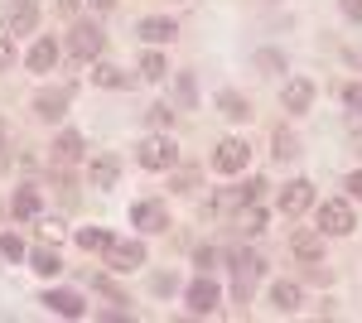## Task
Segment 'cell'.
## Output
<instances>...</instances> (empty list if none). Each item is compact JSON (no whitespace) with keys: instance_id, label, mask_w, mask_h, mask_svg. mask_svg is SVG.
<instances>
[{"instance_id":"74e56055","label":"cell","mask_w":362,"mask_h":323,"mask_svg":"<svg viewBox=\"0 0 362 323\" xmlns=\"http://www.w3.org/2000/svg\"><path fill=\"white\" fill-rule=\"evenodd\" d=\"M0 150H5V121H0Z\"/></svg>"},{"instance_id":"83f0119b","label":"cell","mask_w":362,"mask_h":323,"mask_svg":"<svg viewBox=\"0 0 362 323\" xmlns=\"http://www.w3.org/2000/svg\"><path fill=\"white\" fill-rule=\"evenodd\" d=\"M261 227H266V213L261 208H247L242 213V232H261Z\"/></svg>"},{"instance_id":"3957f363","label":"cell","mask_w":362,"mask_h":323,"mask_svg":"<svg viewBox=\"0 0 362 323\" xmlns=\"http://www.w3.org/2000/svg\"><path fill=\"white\" fill-rule=\"evenodd\" d=\"M261 256H237V266H232V295H237V304H247L251 290H256V280H261Z\"/></svg>"},{"instance_id":"9a60e30c","label":"cell","mask_w":362,"mask_h":323,"mask_svg":"<svg viewBox=\"0 0 362 323\" xmlns=\"http://www.w3.org/2000/svg\"><path fill=\"white\" fill-rule=\"evenodd\" d=\"M266 189V184H261V179H251L247 189H223L218 193V198H213V203H218V208H251V203H256V193Z\"/></svg>"},{"instance_id":"4fadbf2b","label":"cell","mask_w":362,"mask_h":323,"mask_svg":"<svg viewBox=\"0 0 362 323\" xmlns=\"http://www.w3.org/2000/svg\"><path fill=\"white\" fill-rule=\"evenodd\" d=\"M290 246H295V256H300V261H319V256H324V232H314V227H300Z\"/></svg>"},{"instance_id":"603a6c76","label":"cell","mask_w":362,"mask_h":323,"mask_svg":"<svg viewBox=\"0 0 362 323\" xmlns=\"http://www.w3.org/2000/svg\"><path fill=\"white\" fill-rule=\"evenodd\" d=\"M29 261H34V270H39V275H58V270H63L58 251H49V246H39V251H34Z\"/></svg>"},{"instance_id":"cb8c5ba5","label":"cell","mask_w":362,"mask_h":323,"mask_svg":"<svg viewBox=\"0 0 362 323\" xmlns=\"http://www.w3.org/2000/svg\"><path fill=\"white\" fill-rule=\"evenodd\" d=\"M107 242H112V237H107L102 227H83V232H78V246H83V251H107Z\"/></svg>"},{"instance_id":"8fae6325","label":"cell","mask_w":362,"mask_h":323,"mask_svg":"<svg viewBox=\"0 0 362 323\" xmlns=\"http://www.w3.org/2000/svg\"><path fill=\"white\" fill-rule=\"evenodd\" d=\"M68 97H73L68 87H54V92H39V97H34V111H39L44 121H58V116L68 111Z\"/></svg>"},{"instance_id":"5b68a950","label":"cell","mask_w":362,"mask_h":323,"mask_svg":"<svg viewBox=\"0 0 362 323\" xmlns=\"http://www.w3.org/2000/svg\"><path fill=\"white\" fill-rule=\"evenodd\" d=\"M309 203H314V184H309V179H295V184L280 189V213L285 217H300Z\"/></svg>"},{"instance_id":"ac0fdd59","label":"cell","mask_w":362,"mask_h":323,"mask_svg":"<svg viewBox=\"0 0 362 323\" xmlns=\"http://www.w3.org/2000/svg\"><path fill=\"white\" fill-rule=\"evenodd\" d=\"M78 155H83V135H78V131H63V135L54 140V160H58V164H73Z\"/></svg>"},{"instance_id":"ffe728a7","label":"cell","mask_w":362,"mask_h":323,"mask_svg":"<svg viewBox=\"0 0 362 323\" xmlns=\"http://www.w3.org/2000/svg\"><path fill=\"white\" fill-rule=\"evenodd\" d=\"M116 160H92V169H87V179H92V189H112L116 184Z\"/></svg>"},{"instance_id":"9c48e42d","label":"cell","mask_w":362,"mask_h":323,"mask_svg":"<svg viewBox=\"0 0 362 323\" xmlns=\"http://www.w3.org/2000/svg\"><path fill=\"white\" fill-rule=\"evenodd\" d=\"M34 25H39L34 0H10V10H5V29H10V34H29Z\"/></svg>"},{"instance_id":"4316f807","label":"cell","mask_w":362,"mask_h":323,"mask_svg":"<svg viewBox=\"0 0 362 323\" xmlns=\"http://www.w3.org/2000/svg\"><path fill=\"white\" fill-rule=\"evenodd\" d=\"M300 150H295V135H285V131H276V160H295Z\"/></svg>"},{"instance_id":"8d00e7d4","label":"cell","mask_w":362,"mask_h":323,"mask_svg":"<svg viewBox=\"0 0 362 323\" xmlns=\"http://www.w3.org/2000/svg\"><path fill=\"white\" fill-rule=\"evenodd\" d=\"M92 5H97V10H112V5H116V0H92Z\"/></svg>"},{"instance_id":"e0dca14e","label":"cell","mask_w":362,"mask_h":323,"mask_svg":"<svg viewBox=\"0 0 362 323\" xmlns=\"http://www.w3.org/2000/svg\"><path fill=\"white\" fill-rule=\"evenodd\" d=\"M271 304H276L280 314H295V309H300V285H295V280H280V285H271Z\"/></svg>"},{"instance_id":"ba28073f","label":"cell","mask_w":362,"mask_h":323,"mask_svg":"<svg viewBox=\"0 0 362 323\" xmlns=\"http://www.w3.org/2000/svg\"><path fill=\"white\" fill-rule=\"evenodd\" d=\"M189 309H194V314H213V309H218V285H213L208 275H198L194 285H189Z\"/></svg>"},{"instance_id":"1f68e13d","label":"cell","mask_w":362,"mask_h":323,"mask_svg":"<svg viewBox=\"0 0 362 323\" xmlns=\"http://www.w3.org/2000/svg\"><path fill=\"white\" fill-rule=\"evenodd\" d=\"M338 10H343V20L362 25V0H338Z\"/></svg>"},{"instance_id":"f546056e","label":"cell","mask_w":362,"mask_h":323,"mask_svg":"<svg viewBox=\"0 0 362 323\" xmlns=\"http://www.w3.org/2000/svg\"><path fill=\"white\" fill-rule=\"evenodd\" d=\"M256 68H266V73H280V68H285V58L266 49V54H256Z\"/></svg>"},{"instance_id":"d4e9b609","label":"cell","mask_w":362,"mask_h":323,"mask_svg":"<svg viewBox=\"0 0 362 323\" xmlns=\"http://www.w3.org/2000/svg\"><path fill=\"white\" fill-rule=\"evenodd\" d=\"M15 217H39V193H34V189L15 193Z\"/></svg>"},{"instance_id":"e575fe53","label":"cell","mask_w":362,"mask_h":323,"mask_svg":"<svg viewBox=\"0 0 362 323\" xmlns=\"http://www.w3.org/2000/svg\"><path fill=\"white\" fill-rule=\"evenodd\" d=\"M343 189H348V198H362V174H348V184H343Z\"/></svg>"},{"instance_id":"7a4b0ae2","label":"cell","mask_w":362,"mask_h":323,"mask_svg":"<svg viewBox=\"0 0 362 323\" xmlns=\"http://www.w3.org/2000/svg\"><path fill=\"white\" fill-rule=\"evenodd\" d=\"M319 232H329V237H348V232H353V208H348L343 198L319 203Z\"/></svg>"},{"instance_id":"836d02e7","label":"cell","mask_w":362,"mask_h":323,"mask_svg":"<svg viewBox=\"0 0 362 323\" xmlns=\"http://www.w3.org/2000/svg\"><path fill=\"white\" fill-rule=\"evenodd\" d=\"M10 63H15V39L0 34V68H10Z\"/></svg>"},{"instance_id":"2e32d148","label":"cell","mask_w":362,"mask_h":323,"mask_svg":"<svg viewBox=\"0 0 362 323\" xmlns=\"http://www.w3.org/2000/svg\"><path fill=\"white\" fill-rule=\"evenodd\" d=\"M25 63L34 68V73H49V68L58 63V44H54V39H39V44L29 49V58H25Z\"/></svg>"},{"instance_id":"7c38bea8","label":"cell","mask_w":362,"mask_h":323,"mask_svg":"<svg viewBox=\"0 0 362 323\" xmlns=\"http://www.w3.org/2000/svg\"><path fill=\"white\" fill-rule=\"evenodd\" d=\"M165 222H169L165 203H136V208H131V227H145V232H160Z\"/></svg>"},{"instance_id":"484cf974","label":"cell","mask_w":362,"mask_h":323,"mask_svg":"<svg viewBox=\"0 0 362 323\" xmlns=\"http://www.w3.org/2000/svg\"><path fill=\"white\" fill-rule=\"evenodd\" d=\"M140 73H145V78H150V82H160V78H165V73H169V63H165V58H160V54H145V58H140Z\"/></svg>"},{"instance_id":"4dcf8cb0","label":"cell","mask_w":362,"mask_h":323,"mask_svg":"<svg viewBox=\"0 0 362 323\" xmlns=\"http://www.w3.org/2000/svg\"><path fill=\"white\" fill-rule=\"evenodd\" d=\"M179 102L194 107V73H179Z\"/></svg>"},{"instance_id":"30bf717a","label":"cell","mask_w":362,"mask_h":323,"mask_svg":"<svg viewBox=\"0 0 362 323\" xmlns=\"http://www.w3.org/2000/svg\"><path fill=\"white\" fill-rule=\"evenodd\" d=\"M44 304H49V314H63V319H83V295H73V290H49L44 295Z\"/></svg>"},{"instance_id":"277c9868","label":"cell","mask_w":362,"mask_h":323,"mask_svg":"<svg viewBox=\"0 0 362 323\" xmlns=\"http://www.w3.org/2000/svg\"><path fill=\"white\" fill-rule=\"evenodd\" d=\"M107 266L121 270V275H131V270L145 266V246L140 242H107Z\"/></svg>"},{"instance_id":"d6a6232c","label":"cell","mask_w":362,"mask_h":323,"mask_svg":"<svg viewBox=\"0 0 362 323\" xmlns=\"http://www.w3.org/2000/svg\"><path fill=\"white\" fill-rule=\"evenodd\" d=\"M169 121H174V111H169V107H150V126H155V131H165Z\"/></svg>"},{"instance_id":"6da1fadb","label":"cell","mask_w":362,"mask_h":323,"mask_svg":"<svg viewBox=\"0 0 362 323\" xmlns=\"http://www.w3.org/2000/svg\"><path fill=\"white\" fill-rule=\"evenodd\" d=\"M136 160L145 164V169H174V164H179V145H174L169 135H150L136 150Z\"/></svg>"},{"instance_id":"52a82bcc","label":"cell","mask_w":362,"mask_h":323,"mask_svg":"<svg viewBox=\"0 0 362 323\" xmlns=\"http://www.w3.org/2000/svg\"><path fill=\"white\" fill-rule=\"evenodd\" d=\"M247 145L242 140H223L218 145V155H213V164H218V174H237V169H247Z\"/></svg>"},{"instance_id":"5bb4252c","label":"cell","mask_w":362,"mask_h":323,"mask_svg":"<svg viewBox=\"0 0 362 323\" xmlns=\"http://www.w3.org/2000/svg\"><path fill=\"white\" fill-rule=\"evenodd\" d=\"M309 102H314V82L309 78L285 82V111H309Z\"/></svg>"},{"instance_id":"f1b7e54d","label":"cell","mask_w":362,"mask_h":323,"mask_svg":"<svg viewBox=\"0 0 362 323\" xmlns=\"http://www.w3.org/2000/svg\"><path fill=\"white\" fill-rule=\"evenodd\" d=\"M0 251H5L10 261H20V256H25V242H20V237L10 232V237H0Z\"/></svg>"},{"instance_id":"8992f818","label":"cell","mask_w":362,"mask_h":323,"mask_svg":"<svg viewBox=\"0 0 362 323\" xmlns=\"http://www.w3.org/2000/svg\"><path fill=\"white\" fill-rule=\"evenodd\" d=\"M102 44H107V39H102V29L97 25H73V39H68V49H73V58H97L102 54Z\"/></svg>"},{"instance_id":"d590c367","label":"cell","mask_w":362,"mask_h":323,"mask_svg":"<svg viewBox=\"0 0 362 323\" xmlns=\"http://www.w3.org/2000/svg\"><path fill=\"white\" fill-rule=\"evenodd\" d=\"M343 97H348V107H362V87H348Z\"/></svg>"},{"instance_id":"44dd1931","label":"cell","mask_w":362,"mask_h":323,"mask_svg":"<svg viewBox=\"0 0 362 323\" xmlns=\"http://www.w3.org/2000/svg\"><path fill=\"white\" fill-rule=\"evenodd\" d=\"M218 107H223V116H227V121H247V116H251L247 97H237V92H223V97H218Z\"/></svg>"},{"instance_id":"d6986e66","label":"cell","mask_w":362,"mask_h":323,"mask_svg":"<svg viewBox=\"0 0 362 323\" xmlns=\"http://www.w3.org/2000/svg\"><path fill=\"white\" fill-rule=\"evenodd\" d=\"M174 34H179L174 20H145V25H140V39H145V44H169Z\"/></svg>"},{"instance_id":"7402d4cb","label":"cell","mask_w":362,"mask_h":323,"mask_svg":"<svg viewBox=\"0 0 362 323\" xmlns=\"http://www.w3.org/2000/svg\"><path fill=\"white\" fill-rule=\"evenodd\" d=\"M92 82H97V87H126L131 78H126L116 63H97V68H92Z\"/></svg>"}]
</instances>
